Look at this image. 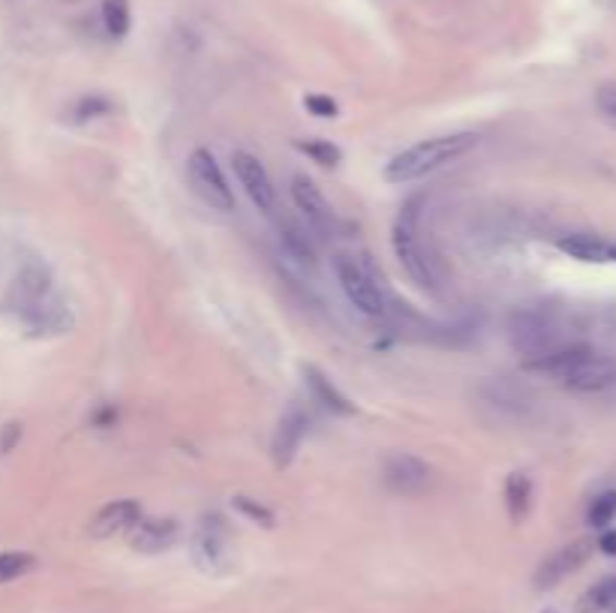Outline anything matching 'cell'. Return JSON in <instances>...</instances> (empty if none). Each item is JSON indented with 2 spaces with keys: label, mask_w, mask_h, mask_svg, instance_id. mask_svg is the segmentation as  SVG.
<instances>
[{
  "label": "cell",
  "mask_w": 616,
  "mask_h": 613,
  "mask_svg": "<svg viewBox=\"0 0 616 613\" xmlns=\"http://www.w3.org/2000/svg\"><path fill=\"white\" fill-rule=\"evenodd\" d=\"M13 310L19 313L22 325L37 337H61V334H70L73 325H76L73 310L55 292L49 268L37 265V262H28L16 274Z\"/></svg>",
  "instance_id": "6da1fadb"
},
{
  "label": "cell",
  "mask_w": 616,
  "mask_h": 613,
  "mask_svg": "<svg viewBox=\"0 0 616 613\" xmlns=\"http://www.w3.org/2000/svg\"><path fill=\"white\" fill-rule=\"evenodd\" d=\"M526 373L535 376H547L571 391L580 394H592V391H604L613 379H616V364L604 355H598L589 346H559L547 355L538 358H526L523 361Z\"/></svg>",
  "instance_id": "7a4b0ae2"
},
{
  "label": "cell",
  "mask_w": 616,
  "mask_h": 613,
  "mask_svg": "<svg viewBox=\"0 0 616 613\" xmlns=\"http://www.w3.org/2000/svg\"><path fill=\"white\" fill-rule=\"evenodd\" d=\"M478 148V136L475 133H448V136H433L424 139L406 151H400L397 157H391L385 163V181L388 184H412L421 181L457 160H463L469 151Z\"/></svg>",
  "instance_id": "3957f363"
},
{
  "label": "cell",
  "mask_w": 616,
  "mask_h": 613,
  "mask_svg": "<svg viewBox=\"0 0 616 613\" xmlns=\"http://www.w3.org/2000/svg\"><path fill=\"white\" fill-rule=\"evenodd\" d=\"M421 199H409L391 229V247L394 256L400 262V268L412 277V283H418L421 289H436L439 277H436V262L427 253L424 241H421V211H418Z\"/></svg>",
  "instance_id": "277c9868"
},
{
  "label": "cell",
  "mask_w": 616,
  "mask_h": 613,
  "mask_svg": "<svg viewBox=\"0 0 616 613\" xmlns=\"http://www.w3.org/2000/svg\"><path fill=\"white\" fill-rule=\"evenodd\" d=\"M334 277L346 295V301L361 313V316H370V319H379L385 316V298H382V289L373 277V271L349 256V253H337L334 256Z\"/></svg>",
  "instance_id": "5b68a950"
},
{
  "label": "cell",
  "mask_w": 616,
  "mask_h": 613,
  "mask_svg": "<svg viewBox=\"0 0 616 613\" xmlns=\"http://www.w3.org/2000/svg\"><path fill=\"white\" fill-rule=\"evenodd\" d=\"M508 337H511V346L523 355V361L565 346L559 322L544 310H517L508 319Z\"/></svg>",
  "instance_id": "8992f818"
},
{
  "label": "cell",
  "mask_w": 616,
  "mask_h": 613,
  "mask_svg": "<svg viewBox=\"0 0 616 613\" xmlns=\"http://www.w3.org/2000/svg\"><path fill=\"white\" fill-rule=\"evenodd\" d=\"M187 178H190V187L193 193L214 211H223L229 214L235 208V193L217 163V157L208 151V148H196L187 160Z\"/></svg>",
  "instance_id": "52a82bcc"
},
{
  "label": "cell",
  "mask_w": 616,
  "mask_h": 613,
  "mask_svg": "<svg viewBox=\"0 0 616 613\" xmlns=\"http://www.w3.org/2000/svg\"><path fill=\"white\" fill-rule=\"evenodd\" d=\"M232 169L244 187V193L250 196V202L262 211V214H274L277 208V190L271 184V175L268 169L262 166L259 157L247 154V151H235L232 154Z\"/></svg>",
  "instance_id": "ba28073f"
},
{
  "label": "cell",
  "mask_w": 616,
  "mask_h": 613,
  "mask_svg": "<svg viewBox=\"0 0 616 613\" xmlns=\"http://www.w3.org/2000/svg\"><path fill=\"white\" fill-rule=\"evenodd\" d=\"M430 466L415 457V454H391L385 460V472H382V481L391 493L397 496H418L430 487Z\"/></svg>",
  "instance_id": "9c48e42d"
},
{
  "label": "cell",
  "mask_w": 616,
  "mask_h": 613,
  "mask_svg": "<svg viewBox=\"0 0 616 613\" xmlns=\"http://www.w3.org/2000/svg\"><path fill=\"white\" fill-rule=\"evenodd\" d=\"M592 547H595V544H592L589 538H577V541L559 547L556 553H550V556L538 565V571H535V586H538V589H553L556 583H562L568 574H574V571L592 556Z\"/></svg>",
  "instance_id": "30bf717a"
},
{
  "label": "cell",
  "mask_w": 616,
  "mask_h": 613,
  "mask_svg": "<svg viewBox=\"0 0 616 613\" xmlns=\"http://www.w3.org/2000/svg\"><path fill=\"white\" fill-rule=\"evenodd\" d=\"M289 193H292L295 208L307 217V223H310L313 229L328 232V229L337 226V214H334V208L328 205V199L322 196V190H319L307 175H295Z\"/></svg>",
  "instance_id": "8fae6325"
},
{
  "label": "cell",
  "mask_w": 616,
  "mask_h": 613,
  "mask_svg": "<svg viewBox=\"0 0 616 613\" xmlns=\"http://www.w3.org/2000/svg\"><path fill=\"white\" fill-rule=\"evenodd\" d=\"M130 547L139 553H163L178 538V523L169 517H139L130 529Z\"/></svg>",
  "instance_id": "7c38bea8"
},
{
  "label": "cell",
  "mask_w": 616,
  "mask_h": 613,
  "mask_svg": "<svg viewBox=\"0 0 616 613\" xmlns=\"http://www.w3.org/2000/svg\"><path fill=\"white\" fill-rule=\"evenodd\" d=\"M139 517H142V505L136 499H115L97 511V517L91 520V535L112 538L118 532H127Z\"/></svg>",
  "instance_id": "4fadbf2b"
},
{
  "label": "cell",
  "mask_w": 616,
  "mask_h": 613,
  "mask_svg": "<svg viewBox=\"0 0 616 613\" xmlns=\"http://www.w3.org/2000/svg\"><path fill=\"white\" fill-rule=\"evenodd\" d=\"M307 427H310V418L298 406H292L280 418V427L274 433V460H277V466H289L292 463L295 451L301 448V439L307 436Z\"/></svg>",
  "instance_id": "5bb4252c"
},
{
  "label": "cell",
  "mask_w": 616,
  "mask_h": 613,
  "mask_svg": "<svg viewBox=\"0 0 616 613\" xmlns=\"http://www.w3.org/2000/svg\"><path fill=\"white\" fill-rule=\"evenodd\" d=\"M301 373H304V385H307V391L313 394L316 403H322L325 409H331V412H337V415H355V403L328 379V373H322V370L313 367V364L301 367Z\"/></svg>",
  "instance_id": "9a60e30c"
},
{
  "label": "cell",
  "mask_w": 616,
  "mask_h": 613,
  "mask_svg": "<svg viewBox=\"0 0 616 613\" xmlns=\"http://www.w3.org/2000/svg\"><path fill=\"white\" fill-rule=\"evenodd\" d=\"M556 247L562 253H568L571 259H580V262H613V247L616 244H607L595 235L574 232V235H562L556 241Z\"/></svg>",
  "instance_id": "2e32d148"
},
{
  "label": "cell",
  "mask_w": 616,
  "mask_h": 613,
  "mask_svg": "<svg viewBox=\"0 0 616 613\" xmlns=\"http://www.w3.org/2000/svg\"><path fill=\"white\" fill-rule=\"evenodd\" d=\"M505 508L514 523H523L532 508V478L526 472H511L505 478Z\"/></svg>",
  "instance_id": "e0dca14e"
},
{
  "label": "cell",
  "mask_w": 616,
  "mask_h": 613,
  "mask_svg": "<svg viewBox=\"0 0 616 613\" xmlns=\"http://www.w3.org/2000/svg\"><path fill=\"white\" fill-rule=\"evenodd\" d=\"M280 238H283V247L292 259L304 262V265H313L316 262V247L310 241V235L304 232V226L298 223H283L280 226Z\"/></svg>",
  "instance_id": "ac0fdd59"
},
{
  "label": "cell",
  "mask_w": 616,
  "mask_h": 613,
  "mask_svg": "<svg viewBox=\"0 0 616 613\" xmlns=\"http://www.w3.org/2000/svg\"><path fill=\"white\" fill-rule=\"evenodd\" d=\"M103 25L109 31V37H115V40H124L130 34L133 16H130L127 0H106L103 4Z\"/></svg>",
  "instance_id": "d6986e66"
},
{
  "label": "cell",
  "mask_w": 616,
  "mask_h": 613,
  "mask_svg": "<svg viewBox=\"0 0 616 613\" xmlns=\"http://www.w3.org/2000/svg\"><path fill=\"white\" fill-rule=\"evenodd\" d=\"M295 148L301 151V154H307L313 163H319V166H325V169H334V166H340L343 163V151L334 145V142H328V139H298L295 142Z\"/></svg>",
  "instance_id": "ffe728a7"
},
{
  "label": "cell",
  "mask_w": 616,
  "mask_h": 613,
  "mask_svg": "<svg viewBox=\"0 0 616 613\" xmlns=\"http://www.w3.org/2000/svg\"><path fill=\"white\" fill-rule=\"evenodd\" d=\"M616 604V577H607L595 583L583 598H580V613H598L604 607Z\"/></svg>",
  "instance_id": "44dd1931"
},
{
  "label": "cell",
  "mask_w": 616,
  "mask_h": 613,
  "mask_svg": "<svg viewBox=\"0 0 616 613\" xmlns=\"http://www.w3.org/2000/svg\"><path fill=\"white\" fill-rule=\"evenodd\" d=\"M196 556H199V562L211 571V568H217L220 565V556H223V541H220V532H217V526H205L202 532H199V538H196Z\"/></svg>",
  "instance_id": "7402d4cb"
},
{
  "label": "cell",
  "mask_w": 616,
  "mask_h": 613,
  "mask_svg": "<svg viewBox=\"0 0 616 613\" xmlns=\"http://www.w3.org/2000/svg\"><path fill=\"white\" fill-rule=\"evenodd\" d=\"M34 556L25 550H10V553H0V583H10L19 580L22 574H28L34 568Z\"/></svg>",
  "instance_id": "603a6c76"
},
{
  "label": "cell",
  "mask_w": 616,
  "mask_h": 613,
  "mask_svg": "<svg viewBox=\"0 0 616 613\" xmlns=\"http://www.w3.org/2000/svg\"><path fill=\"white\" fill-rule=\"evenodd\" d=\"M613 517H616V490H607V493H601V496L592 499V505H589V511H586V520H589L595 529H604L607 523H613Z\"/></svg>",
  "instance_id": "cb8c5ba5"
},
{
  "label": "cell",
  "mask_w": 616,
  "mask_h": 613,
  "mask_svg": "<svg viewBox=\"0 0 616 613\" xmlns=\"http://www.w3.org/2000/svg\"><path fill=\"white\" fill-rule=\"evenodd\" d=\"M232 505L247 517V520H253V523H259V526H274V511L265 505V502H259V499H253V496H235L232 499Z\"/></svg>",
  "instance_id": "d4e9b609"
},
{
  "label": "cell",
  "mask_w": 616,
  "mask_h": 613,
  "mask_svg": "<svg viewBox=\"0 0 616 613\" xmlns=\"http://www.w3.org/2000/svg\"><path fill=\"white\" fill-rule=\"evenodd\" d=\"M595 109L601 115V121L616 130V82H604L598 91H595Z\"/></svg>",
  "instance_id": "484cf974"
},
{
  "label": "cell",
  "mask_w": 616,
  "mask_h": 613,
  "mask_svg": "<svg viewBox=\"0 0 616 613\" xmlns=\"http://www.w3.org/2000/svg\"><path fill=\"white\" fill-rule=\"evenodd\" d=\"M304 109H307L310 115H316V118H337V115H340V106H337L331 97H325V94H310V97H304Z\"/></svg>",
  "instance_id": "4316f807"
},
{
  "label": "cell",
  "mask_w": 616,
  "mask_h": 613,
  "mask_svg": "<svg viewBox=\"0 0 616 613\" xmlns=\"http://www.w3.org/2000/svg\"><path fill=\"white\" fill-rule=\"evenodd\" d=\"M22 433H25L22 421H10V424L0 427V454H10L22 442Z\"/></svg>",
  "instance_id": "83f0119b"
},
{
  "label": "cell",
  "mask_w": 616,
  "mask_h": 613,
  "mask_svg": "<svg viewBox=\"0 0 616 613\" xmlns=\"http://www.w3.org/2000/svg\"><path fill=\"white\" fill-rule=\"evenodd\" d=\"M106 112H109V100H103V97H85V100L79 103V109H76L79 121L100 118V115H106Z\"/></svg>",
  "instance_id": "f1b7e54d"
},
{
  "label": "cell",
  "mask_w": 616,
  "mask_h": 613,
  "mask_svg": "<svg viewBox=\"0 0 616 613\" xmlns=\"http://www.w3.org/2000/svg\"><path fill=\"white\" fill-rule=\"evenodd\" d=\"M598 547H601L607 556H616V529H607V532L598 538Z\"/></svg>",
  "instance_id": "f546056e"
},
{
  "label": "cell",
  "mask_w": 616,
  "mask_h": 613,
  "mask_svg": "<svg viewBox=\"0 0 616 613\" xmlns=\"http://www.w3.org/2000/svg\"><path fill=\"white\" fill-rule=\"evenodd\" d=\"M547 613H553V610H547Z\"/></svg>",
  "instance_id": "4dcf8cb0"
}]
</instances>
